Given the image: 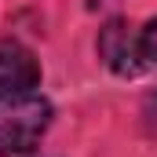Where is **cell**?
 Segmentation results:
<instances>
[{
    "label": "cell",
    "mask_w": 157,
    "mask_h": 157,
    "mask_svg": "<svg viewBox=\"0 0 157 157\" xmlns=\"http://www.w3.org/2000/svg\"><path fill=\"white\" fill-rule=\"evenodd\" d=\"M51 124V102L44 95H22L0 106V157L29 154Z\"/></svg>",
    "instance_id": "cell-1"
},
{
    "label": "cell",
    "mask_w": 157,
    "mask_h": 157,
    "mask_svg": "<svg viewBox=\"0 0 157 157\" xmlns=\"http://www.w3.org/2000/svg\"><path fill=\"white\" fill-rule=\"evenodd\" d=\"M37 84H40V62L33 59V51L15 40L0 44V106L22 95H33Z\"/></svg>",
    "instance_id": "cell-2"
},
{
    "label": "cell",
    "mask_w": 157,
    "mask_h": 157,
    "mask_svg": "<svg viewBox=\"0 0 157 157\" xmlns=\"http://www.w3.org/2000/svg\"><path fill=\"white\" fill-rule=\"evenodd\" d=\"M99 59L121 73V77H135L143 70V59H139V33H132V26L124 18H110L102 29H99Z\"/></svg>",
    "instance_id": "cell-3"
},
{
    "label": "cell",
    "mask_w": 157,
    "mask_h": 157,
    "mask_svg": "<svg viewBox=\"0 0 157 157\" xmlns=\"http://www.w3.org/2000/svg\"><path fill=\"white\" fill-rule=\"evenodd\" d=\"M139 59L143 66H157V18H150L139 29Z\"/></svg>",
    "instance_id": "cell-4"
}]
</instances>
